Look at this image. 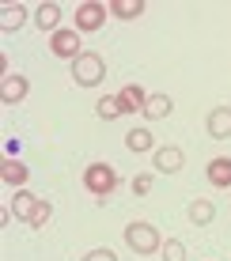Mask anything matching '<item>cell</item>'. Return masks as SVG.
Returning <instances> with one entry per match:
<instances>
[{
  "instance_id": "cell-8",
  "label": "cell",
  "mask_w": 231,
  "mask_h": 261,
  "mask_svg": "<svg viewBox=\"0 0 231 261\" xmlns=\"http://www.w3.org/2000/svg\"><path fill=\"white\" fill-rule=\"evenodd\" d=\"M156 170H163V174H178L182 163H186V155H182V148H156Z\"/></svg>"
},
{
  "instance_id": "cell-21",
  "label": "cell",
  "mask_w": 231,
  "mask_h": 261,
  "mask_svg": "<svg viewBox=\"0 0 231 261\" xmlns=\"http://www.w3.org/2000/svg\"><path fill=\"white\" fill-rule=\"evenodd\" d=\"M49 216H53V204H49V201H42V204H38V212H34V220H31V227H46Z\"/></svg>"
},
{
  "instance_id": "cell-11",
  "label": "cell",
  "mask_w": 231,
  "mask_h": 261,
  "mask_svg": "<svg viewBox=\"0 0 231 261\" xmlns=\"http://www.w3.org/2000/svg\"><path fill=\"white\" fill-rule=\"evenodd\" d=\"M186 216H190V223H197V227H209V223L216 220V204L205 201V197H197V201H190Z\"/></svg>"
},
{
  "instance_id": "cell-10",
  "label": "cell",
  "mask_w": 231,
  "mask_h": 261,
  "mask_svg": "<svg viewBox=\"0 0 231 261\" xmlns=\"http://www.w3.org/2000/svg\"><path fill=\"white\" fill-rule=\"evenodd\" d=\"M38 204H42V197H34L31 190H15L12 212L19 216V220H27V223H31V220H34V212H38Z\"/></svg>"
},
{
  "instance_id": "cell-16",
  "label": "cell",
  "mask_w": 231,
  "mask_h": 261,
  "mask_svg": "<svg viewBox=\"0 0 231 261\" xmlns=\"http://www.w3.org/2000/svg\"><path fill=\"white\" fill-rule=\"evenodd\" d=\"M209 182L220 186V190H227V186H231V159L227 155H220V159H212V163H209Z\"/></svg>"
},
{
  "instance_id": "cell-15",
  "label": "cell",
  "mask_w": 231,
  "mask_h": 261,
  "mask_svg": "<svg viewBox=\"0 0 231 261\" xmlns=\"http://www.w3.org/2000/svg\"><path fill=\"white\" fill-rule=\"evenodd\" d=\"M0 178H4V186H15V190H19L27 178H31V170H27L19 159H4V167H0Z\"/></svg>"
},
{
  "instance_id": "cell-14",
  "label": "cell",
  "mask_w": 231,
  "mask_h": 261,
  "mask_svg": "<svg viewBox=\"0 0 231 261\" xmlns=\"http://www.w3.org/2000/svg\"><path fill=\"white\" fill-rule=\"evenodd\" d=\"M23 23H27V8L23 4H4V8H0V31H4V34L19 31Z\"/></svg>"
},
{
  "instance_id": "cell-19",
  "label": "cell",
  "mask_w": 231,
  "mask_h": 261,
  "mask_svg": "<svg viewBox=\"0 0 231 261\" xmlns=\"http://www.w3.org/2000/svg\"><path fill=\"white\" fill-rule=\"evenodd\" d=\"M125 148L137 151V155L152 151V133H148V129H133V133H125Z\"/></svg>"
},
{
  "instance_id": "cell-4",
  "label": "cell",
  "mask_w": 231,
  "mask_h": 261,
  "mask_svg": "<svg viewBox=\"0 0 231 261\" xmlns=\"http://www.w3.org/2000/svg\"><path fill=\"white\" fill-rule=\"evenodd\" d=\"M49 49H53V57H61V61H76L80 53H84V46H80V31L72 27V31L49 34Z\"/></svg>"
},
{
  "instance_id": "cell-22",
  "label": "cell",
  "mask_w": 231,
  "mask_h": 261,
  "mask_svg": "<svg viewBox=\"0 0 231 261\" xmlns=\"http://www.w3.org/2000/svg\"><path fill=\"white\" fill-rule=\"evenodd\" d=\"M148 190H152V174H137L133 178V197H144Z\"/></svg>"
},
{
  "instance_id": "cell-13",
  "label": "cell",
  "mask_w": 231,
  "mask_h": 261,
  "mask_svg": "<svg viewBox=\"0 0 231 261\" xmlns=\"http://www.w3.org/2000/svg\"><path fill=\"white\" fill-rule=\"evenodd\" d=\"M171 110H174V98L171 95H148L144 118L148 121H163V118H171Z\"/></svg>"
},
{
  "instance_id": "cell-6",
  "label": "cell",
  "mask_w": 231,
  "mask_h": 261,
  "mask_svg": "<svg viewBox=\"0 0 231 261\" xmlns=\"http://www.w3.org/2000/svg\"><path fill=\"white\" fill-rule=\"evenodd\" d=\"M27 91H31V84H27V76H19V72H8L4 84H0V98H4V106L23 102Z\"/></svg>"
},
{
  "instance_id": "cell-17",
  "label": "cell",
  "mask_w": 231,
  "mask_h": 261,
  "mask_svg": "<svg viewBox=\"0 0 231 261\" xmlns=\"http://www.w3.org/2000/svg\"><path fill=\"white\" fill-rule=\"evenodd\" d=\"M110 15L114 19H137V15H144V0H110Z\"/></svg>"
},
{
  "instance_id": "cell-3",
  "label": "cell",
  "mask_w": 231,
  "mask_h": 261,
  "mask_svg": "<svg viewBox=\"0 0 231 261\" xmlns=\"http://www.w3.org/2000/svg\"><path fill=\"white\" fill-rule=\"evenodd\" d=\"M84 190L95 193V197H110L114 190H118V170H114L110 163H91L84 170Z\"/></svg>"
},
{
  "instance_id": "cell-24",
  "label": "cell",
  "mask_w": 231,
  "mask_h": 261,
  "mask_svg": "<svg viewBox=\"0 0 231 261\" xmlns=\"http://www.w3.org/2000/svg\"><path fill=\"white\" fill-rule=\"evenodd\" d=\"M19 148H23V140H15V137H8V140H4V151H8V159H15V155H19Z\"/></svg>"
},
{
  "instance_id": "cell-9",
  "label": "cell",
  "mask_w": 231,
  "mask_h": 261,
  "mask_svg": "<svg viewBox=\"0 0 231 261\" xmlns=\"http://www.w3.org/2000/svg\"><path fill=\"white\" fill-rule=\"evenodd\" d=\"M118 98H121V106H125V114H144V106H148V95H144L140 84H125L118 91Z\"/></svg>"
},
{
  "instance_id": "cell-1",
  "label": "cell",
  "mask_w": 231,
  "mask_h": 261,
  "mask_svg": "<svg viewBox=\"0 0 231 261\" xmlns=\"http://www.w3.org/2000/svg\"><path fill=\"white\" fill-rule=\"evenodd\" d=\"M72 80L80 87H95V84H102L106 80V61L99 57L95 49H84L80 57L72 61Z\"/></svg>"
},
{
  "instance_id": "cell-18",
  "label": "cell",
  "mask_w": 231,
  "mask_h": 261,
  "mask_svg": "<svg viewBox=\"0 0 231 261\" xmlns=\"http://www.w3.org/2000/svg\"><path fill=\"white\" fill-rule=\"evenodd\" d=\"M95 114H99L102 121H114V118H121V114H125V106H121L118 95H102L99 102H95Z\"/></svg>"
},
{
  "instance_id": "cell-12",
  "label": "cell",
  "mask_w": 231,
  "mask_h": 261,
  "mask_svg": "<svg viewBox=\"0 0 231 261\" xmlns=\"http://www.w3.org/2000/svg\"><path fill=\"white\" fill-rule=\"evenodd\" d=\"M34 23H38L42 34H46V31L57 34V31H61V27H57V23H61V8L53 4V0H49V4H38V12H34Z\"/></svg>"
},
{
  "instance_id": "cell-23",
  "label": "cell",
  "mask_w": 231,
  "mask_h": 261,
  "mask_svg": "<svg viewBox=\"0 0 231 261\" xmlns=\"http://www.w3.org/2000/svg\"><path fill=\"white\" fill-rule=\"evenodd\" d=\"M84 261H118V257H114V250H106V246H102V250H91V254H87Z\"/></svg>"
},
{
  "instance_id": "cell-7",
  "label": "cell",
  "mask_w": 231,
  "mask_h": 261,
  "mask_svg": "<svg viewBox=\"0 0 231 261\" xmlns=\"http://www.w3.org/2000/svg\"><path fill=\"white\" fill-rule=\"evenodd\" d=\"M209 137L212 140H227L231 137V106H216V110H209Z\"/></svg>"
},
{
  "instance_id": "cell-5",
  "label": "cell",
  "mask_w": 231,
  "mask_h": 261,
  "mask_svg": "<svg viewBox=\"0 0 231 261\" xmlns=\"http://www.w3.org/2000/svg\"><path fill=\"white\" fill-rule=\"evenodd\" d=\"M102 19H106V8L99 4V0H87V4H80V8H76V31H80V34L99 31Z\"/></svg>"
},
{
  "instance_id": "cell-20",
  "label": "cell",
  "mask_w": 231,
  "mask_h": 261,
  "mask_svg": "<svg viewBox=\"0 0 231 261\" xmlns=\"http://www.w3.org/2000/svg\"><path fill=\"white\" fill-rule=\"evenodd\" d=\"M159 254H163V261H186V246L178 239H167L163 246H159Z\"/></svg>"
},
{
  "instance_id": "cell-2",
  "label": "cell",
  "mask_w": 231,
  "mask_h": 261,
  "mask_svg": "<svg viewBox=\"0 0 231 261\" xmlns=\"http://www.w3.org/2000/svg\"><path fill=\"white\" fill-rule=\"evenodd\" d=\"M125 246L133 250V254H156L159 246H163V239H159V231L152 227V223L137 220L125 227Z\"/></svg>"
}]
</instances>
